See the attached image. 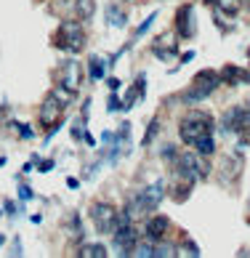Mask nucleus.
Masks as SVG:
<instances>
[{
  "mask_svg": "<svg viewBox=\"0 0 250 258\" xmlns=\"http://www.w3.org/2000/svg\"><path fill=\"white\" fill-rule=\"evenodd\" d=\"M213 131H216V120L203 109H192L178 120V136L186 147L197 149L200 155H213L216 152V141H213Z\"/></svg>",
  "mask_w": 250,
  "mask_h": 258,
  "instance_id": "obj_1",
  "label": "nucleus"
},
{
  "mask_svg": "<svg viewBox=\"0 0 250 258\" xmlns=\"http://www.w3.org/2000/svg\"><path fill=\"white\" fill-rule=\"evenodd\" d=\"M72 101V93L64 88V85H56L53 91L45 93V99L40 104V112H37V120H40L43 128H53L56 122L64 117L67 112V104Z\"/></svg>",
  "mask_w": 250,
  "mask_h": 258,
  "instance_id": "obj_2",
  "label": "nucleus"
},
{
  "mask_svg": "<svg viewBox=\"0 0 250 258\" xmlns=\"http://www.w3.org/2000/svg\"><path fill=\"white\" fill-rule=\"evenodd\" d=\"M162 197H165V181H155V184L144 186L141 192H136V195L128 200V208H125V213H128L131 218L147 216V213H152V210H155V208L162 203Z\"/></svg>",
  "mask_w": 250,
  "mask_h": 258,
  "instance_id": "obj_3",
  "label": "nucleus"
},
{
  "mask_svg": "<svg viewBox=\"0 0 250 258\" xmlns=\"http://www.w3.org/2000/svg\"><path fill=\"white\" fill-rule=\"evenodd\" d=\"M221 83H224V80H221V75H218V72H213V70H203V72H197V75H195V80H192L189 91H186V93H181V99H184L186 104L205 101Z\"/></svg>",
  "mask_w": 250,
  "mask_h": 258,
  "instance_id": "obj_4",
  "label": "nucleus"
},
{
  "mask_svg": "<svg viewBox=\"0 0 250 258\" xmlns=\"http://www.w3.org/2000/svg\"><path fill=\"white\" fill-rule=\"evenodd\" d=\"M56 45L70 53H78L85 48V30L80 22H75V19H67L61 22V27L56 30Z\"/></svg>",
  "mask_w": 250,
  "mask_h": 258,
  "instance_id": "obj_5",
  "label": "nucleus"
},
{
  "mask_svg": "<svg viewBox=\"0 0 250 258\" xmlns=\"http://www.w3.org/2000/svg\"><path fill=\"white\" fill-rule=\"evenodd\" d=\"M112 234H114V247H117V253L120 255H133V250H136V245H139V232L133 229L128 213L117 216V226H114Z\"/></svg>",
  "mask_w": 250,
  "mask_h": 258,
  "instance_id": "obj_6",
  "label": "nucleus"
},
{
  "mask_svg": "<svg viewBox=\"0 0 250 258\" xmlns=\"http://www.w3.org/2000/svg\"><path fill=\"white\" fill-rule=\"evenodd\" d=\"M117 216L120 213L109 203H93L91 205V221H93L99 234H112L114 226H117Z\"/></svg>",
  "mask_w": 250,
  "mask_h": 258,
  "instance_id": "obj_7",
  "label": "nucleus"
},
{
  "mask_svg": "<svg viewBox=\"0 0 250 258\" xmlns=\"http://www.w3.org/2000/svg\"><path fill=\"white\" fill-rule=\"evenodd\" d=\"M221 125H224L226 133H245V136H250V104H247V107L226 109Z\"/></svg>",
  "mask_w": 250,
  "mask_h": 258,
  "instance_id": "obj_8",
  "label": "nucleus"
},
{
  "mask_svg": "<svg viewBox=\"0 0 250 258\" xmlns=\"http://www.w3.org/2000/svg\"><path fill=\"white\" fill-rule=\"evenodd\" d=\"M59 80H61L59 85H64V88L75 96V93L80 91V83H83V67H80V61H67V64L61 67Z\"/></svg>",
  "mask_w": 250,
  "mask_h": 258,
  "instance_id": "obj_9",
  "label": "nucleus"
},
{
  "mask_svg": "<svg viewBox=\"0 0 250 258\" xmlns=\"http://www.w3.org/2000/svg\"><path fill=\"white\" fill-rule=\"evenodd\" d=\"M176 32H178V37H184V40L195 37L197 22H195V8H192V6H181L178 8V14H176Z\"/></svg>",
  "mask_w": 250,
  "mask_h": 258,
  "instance_id": "obj_10",
  "label": "nucleus"
},
{
  "mask_svg": "<svg viewBox=\"0 0 250 258\" xmlns=\"http://www.w3.org/2000/svg\"><path fill=\"white\" fill-rule=\"evenodd\" d=\"M168 229H170L168 216H152L149 221H147V226H144V237H147V240H152V242H157V240H162V237H165Z\"/></svg>",
  "mask_w": 250,
  "mask_h": 258,
  "instance_id": "obj_11",
  "label": "nucleus"
},
{
  "mask_svg": "<svg viewBox=\"0 0 250 258\" xmlns=\"http://www.w3.org/2000/svg\"><path fill=\"white\" fill-rule=\"evenodd\" d=\"M96 14V0H75V16L80 22H88Z\"/></svg>",
  "mask_w": 250,
  "mask_h": 258,
  "instance_id": "obj_12",
  "label": "nucleus"
},
{
  "mask_svg": "<svg viewBox=\"0 0 250 258\" xmlns=\"http://www.w3.org/2000/svg\"><path fill=\"white\" fill-rule=\"evenodd\" d=\"M78 255H83V258H107L109 253H107V247L99 245V242H83Z\"/></svg>",
  "mask_w": 250,
  "mask_h": 258,
  "instance_id": "obj_13",
  "label": "nucleus"
},
{
  "mask_svg": "<svg viewBox=\"0 0 250 258\" xmlns=\"http://www.w3.org/2000/svg\"><path fill=\"white\" fill-rule=\"evenodd\" d=\"M221 80H226L229 85H232L234 80L239 83H250V75L245 70H239V67H224V72H221Z\"/></svg>",
  "mask_w": 250,
  "mask_h": 258,
  "instance_id": "obj_14",
  "label": "nucleus"
},
{
  "mask_svg": "<svg viewBox=\"0 0 250 258\" xmlns=\"http://www.w3.org/2000/svg\"><path fill=\"white\" fill-rule=\"evenodd\" d=\"M152 51H155V53L160 56V59H162V61H168V59H173V56H176V53H178V48H176V43H173V40H170V43L165 45V43H162V37H157V43H155V45H152Z\"/></svg>",
  "mask_w": 250,
  "mask_h": 258,
  "instance_id": "obj_15",
  "label": "nucleus"
},
{
  "mask_svg": "<svg viewBox=\"0 0 250 258\" xmlns=\"http://www.w3.org/2000/svg\"><path fill=\"white\" fill-rule=\"evenodd\" d=\"M107 19H109V24L112 27H125V24H128V16H125V11H122V8L120 6H107Z\"/></svg>",
  "mask_w": 250,
  "mask_h": 258,
  "instance_id": "obj_16",
  "label": "nucleus"
},
{
  "mask_svg": "<svg viewBox=\"0 0 250 258\" xmlns=\"http://www.w3.org/2000/svg\"><path fill=\"white\" fill-rule=\"evenodd\" d=\"M218 11L226 14V16H237V11L242 8V0H216Z\"/></svg>",
  "mask_w": 250,
  "mask_h": 258,
  "instance_id": "obj_17",
  "label": "nucleus"
},
{
  "mask_svg": "<svg viewBox=\"0 0 250 258\" xmlns=\"http://www.w3.org/2000/svg\"><path fill=\"white\" fill-rule=\"evenodd\" d=\"M91 78H93V80H101V78H104V67H101L99 56H91Z\"/></svg>",
  "mask_w": 250,
  "mask_h": 258,
  "instance_id": "obj_18",
  "label": "nucleus"
},
{
  "mask_svg": "<svg viewBox=\"0 0 250 258\" xmlns=\"http://www.w3.org/2000/svg\"><path fill=\"white\" fill-rule=\"evenodd\" d=\"M70 234L78 240V237H83V226H80V218H78V213H72L70 216Z\"/></svg>",
  "mask_w": 250,
  "mask_h": 258,
  "instance_id": "obj_19",
  "label": "nucleus"
},
{
  "mask_svg": "<svg viewBox=\"0 0 250 258\" xmlns=\"http://www.w3.org/2000/svg\"><path fill=\"white\" fill-rule=\"evenodd\" d=\"M178 255H192V258H197V255H203V253H200V247H197V245L184 242V245H181V253H178Z\"/></svg>",
  "mask_w": 250,
  "mask_h": 258,
  "instance_id": "obj_20",
  "label": "nucleus"
},
{
  "mask_svg": "<svg viewBox=\"0 0 250 258\" xmlns=\"http://www.w3.org/2000/svg\"><path fill=\"white\" fill-rule=\"evenodd\" d=\"M157 131H160V120L155 117V120H152V125H149V133L144 136V147H147V144H152V139L157 136Z\"/></svg>",
  "mask_w": 250,
  "mask_h": 258,
  "instance_id": "obj_21",
  "label": "nucleus"
},
{
  "mask_svg": "<svg viewBox=\"0 0 250 258\" xmlns=\"http://www.w3.org/2000/svg\"><path fill=\"white\" fill-rule=\"evenodd\" d=\"M155 19H157V14H152V16L147 19V22H144V24L139 27V30H136V40H139V37H141L144 32H147V30H149V27H152V24H155Z\"/></svg>",
  "mask_w": 250,
  "mask_h": 258,
  "instance_id": "obj_22",
  "label": "nucleus"
},
{
  "mask_svg": "<svg viewBox=\"0 0 250 258\" xmlns=\"http://www.w3.org/2000/svg\"><path fill=\"white\" fill-rule=\"evenodd\" d=\"M19 195H22V200H30V197H32L30 186H19Z\"/></svg>",
  "mask_w": 250,
  "mask_h": 258,
  "instance_id": "obj_23",
  "label": "nucleus"
},
{
  "mask_svg": "<svg viewBox=\"0 0 250 258\" xmlns=\"http://www.w3.org/2000/svg\"><path fill=\"white\" fill-rule=\"evenodd\" d=\"M51 168H53V162H51V160H43V162H40V170H43V173H48Z\"/></svg>",
  "mask_w": 250,
  "mask_h": 258,
  "instance_id": "obj_24",
  "label": "nucleus"
},
{
  "mask_svg": "<svg viewBox=\"0 0 250 258\" xmlns=\"http://www.w3.org/2000/svg\"><path fill=\"white\" fill-rule=\"evenodd\" d=\"M107 85H109L112 91H117V88H120V80H117V78H109V80H107Z\"/></svg>",
  "mask_w": 250,
  "mask_h": 258,
  "instance_id": "obj_25",
  "label": "nucleus"
},
{
  "mask_svg": "<svg viewBox=\"0 0 250 258\" xmlns=\"http://www.w3.org/2000/svg\"><path fill=\"white\" fill-rule=\"evenodd\" d=\"M19 125H22V122H19ZM19 133H22V136H24V139H30V136H32V131H30V128H24V125H22V128H19Z\"/></svg>",
  "mask_w": 250,
  "mask_h": 258,
  "instance_id": "obj_26",
  "label": "nucleus"
},
{
  "mask_svg": "<svg viewBox=\"0 0 250 258\" xmlns=\"http://www.w3.org/2000/svg\"><path fill=\"white\" fill-rule=\"evenodd\" d=\"M67 184H70L72 189H78V186H80V181H78V178H67Z\"/></svg>",
  "mask_w": 250,
  "mask_h": 258,
  "instance_id": "obj_27",
  "label": "nucleus"
},
{
  "mask_svg": "<svg viewBox=\"0 0 250 258\" xmlns=\"http://www.w3.org/2000/svg\"><path fill=\"white\" fill-rule=\"evenodd\" d=\"M3 242H6V240H3V237H0V245H3Z\"/></svg>",
  "mask_w": 250,
  "mask_h": 258,
  "instance_id": "obj_28",
  "label": "nucleus"
},
{
  "mask_svg": "<svg viewBox=\"0 0 250 258\" xmlns=\"http://www.w3.org/2000/svg\"><path fill=\"white\" fill-rule=\"evenodd\" d=\"M203 3H210V0H203Z\"/></svg>",
  "mask_w": 250,
  "mask_h": 258,
  "instance_id": "obj_29",
  "label": "nucleus"
},
{
  "mask_svg": "<svg viewBox=\"0 0 250 258\" xmlns=\"http://www.w3.org/2000/svg\"><path fill=\"white\" fill-rule=\"evenodd\" d=\"M247 8H250V0H247Z\"/></svg>",
  "mask_w": 250,
  "mask_h": 258,
  "instance_id": "obj_30",
  "label": "nucleus"
}]
</instances>
